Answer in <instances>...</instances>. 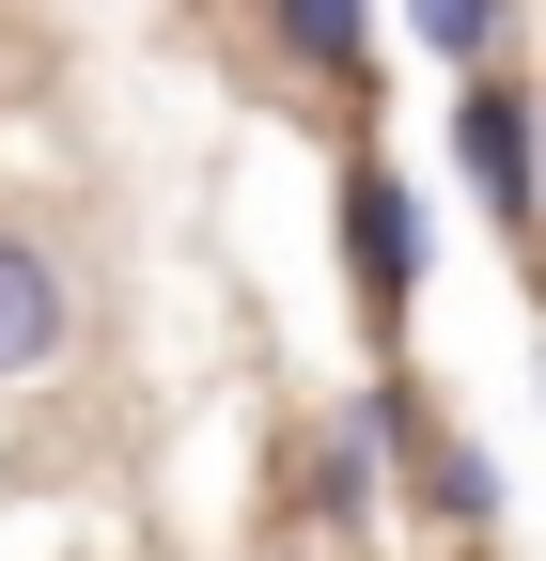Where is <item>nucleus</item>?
<instances>
[{"mask_svg":"<svg viewBox=\"0 0 546 561\" xmlns=\"http://www.w3.org/2000/svg\"><path fill=\"white\" fill-rule=\"evenodd\" d=\"M344 280H360L375 312L422 297V203H406V172H390V157H360V172H344Z\"/></svg>","mask_w":546,"mask_h":561,"instance_id":"f257e3e1","label":"nucleus"},{"mask_svg":"<svg viewBox=\"0 0 546 561\" xmlns=\"http://www.w3.org/2000/svg\"><path fill=\"white\" fill-rule=\"evenodd\" d=\"M453 157H468V203H485L500 234H531V94L500 79V62L468 79V110H453Z\"/></svg>","mask_w":546,"mask_h":561,"instance_id":"f03ea898","label":"nucleus"},{"mask_svg":"<svg viewBox=\"0 0 546 561\" xmlns=\"http://www.w3.org/2000/svg\"><path fill=\"white\" fill-rule=\"evenodd\" d=\"M62 328H79V297H62V265L32 234H0V375H47Z\"/></svg>","mask_w":546,"mask_h":561,"instance_id":"7ed1b4c3","label":"nucleus"},{"mask_svg":"<svg viewBox=\"0 0 546 561\" xmlns=\"http://www.w3.org/2000/svg\"><path fill=\"white\" fill-rule=\"evenodd\" d=\"M282 47L312 62V79H360L375 62V0H282Z\"/></svg>","mask_w":546,"mask_h":561,"instance_id":"20e7f679","label":"nucleus"},{"mask_svg":"<svg viewBox=\"0 0 546 561\" xmlns=\"http://www.w3.org/2000/svg\"><path fill=\"white\" fill-rule=\"evenodd\" d=\"M406 16H422V47H437V62H468V79H485V62H500V16H515V0H406Z\"/></svg>","mask_w":546,"mask_h":561,"instance_id":"39448f33","label":"nucleus"},{"mask_svg":"<svg viewBox=\"0 0 546 561\" xmlns=\"http://www.w3.org/2000/svg\"><path fill=\"white\" fill-rule=\"evenodd\" d=\"M437 500H453V530H500V468L468 437H437Z\"/></svg>","mask_w":546,"mask_h":561,"instance_id":"423d86ee","label":"nucleus"}]
</instances>
